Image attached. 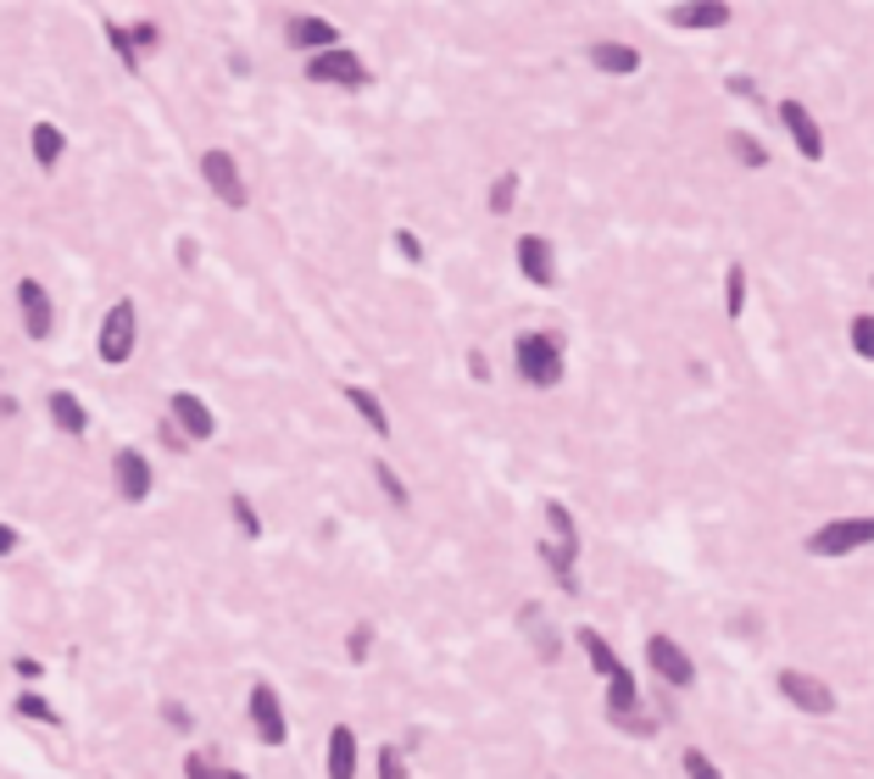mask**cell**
Returning <instances> with one entry per match:
<instances>
[{"instance_id": "cell-1", "label": "cell", "mask_w": 874, "mask_h": 779, "mask_svg": "<svg viewBox=\"0 0 874 779\" xmlns=\"http://www.w3.org/2000/svg\"><path fill=\"white\" fill-rule=\"evenodd\" d=\"M513 367H519L524 384H535V389H557L563 373H569V367H563V340L546 334V328L519 334V340H513Z\"/></svg>"}, {"instance_id": "cell-2", "label": "cell", "mask_w": 874, "mask_h": 779, "mask_svg": "<svg viewBox=\"0 0 874 779\" xmlns=\"http://www.w3.org/2000/svg\"><path fill=\"white\" fill-rule=\"evenodd\" d=\"M134 345H140V306L123 295V301L107 306V317H101V328H96V356H101L107 367H123V362L134 356Z\"/></svg>"}, {"instance_id": "cell-3", "label": "cell", "mask_w": 874, "mask_h": 779, "mask_svg": "<svg viewBox=\"0 0 874 779\" xmlns=\"http://www.w3.org/2000/svg\"><path fill=\"white\" fill-rule=\"evenodd\" d=\"M607 718H613V729H624V735H657V724L641 712V685H635V668L624 662L613 679H607Z\"/></svg>"}, {"instance_id": "cell-4", "label": "cell", "mask_w": 874, "mask_h": 779, "mask_svg": "<svg viewBox=\"0 0 874 779\" xmlns=\"http://www.w3.org/2000/svg\"><path fill=\"white\" fill-rule=\"evenodd\" d=\"M112 490H118V502H129V507H145V502H151L157 468H151V457H145L140 446H118V452H112Z\"/></svg>"}, {"instance_id": "cell-5", "label": "cell", "mask_w": 874, "mask_h": 779, "mask_svg": "<svg viewBox=\"0 0 874 779\" xmlns=\"http://www.w3.org/2000/svg\"><path fill=\"white\" fill-rule=\"evenodd\" d=\"M874 540V518H835V524H818L802 546H807V557H852V552H863Z\"/></svg>"}, {"instance_id": "cell-6", "label": "cell", "mask_w": 874, "mask_h": 779, "mask_svg": "<svg viewBox=\"0 0 874 779\" xmlns=\"http://www.w3.org/2000/svg\"><path fill=\"white\" fill-rule=\"evenodd\" d=\"M641 651H646V668H652L663 685H674V690H691V685H696V662H691V651H685L674 635L652 629Z\"/></svg>"}, {"instance_id": "cell-7", "label": "cell", "mask_w": 874, "mask_h": 779, "mask_svg": "<svg viewBox=\"0 0 874 779\" xmlns=\"http://www.w3.org/2000/svg\"><path fill=\"white\" fill-rule=\"evenodd\" d=\"M245 718H251V729H257L262 746H284V740H290V718H284V701H279V685H273V679H257V685H251Z\"/></svg>"}, {"instance_id": "cell-8", "label": "cell", "mask_w": 874, "mask_h": 779, "mask_svg": "<svg viewBox=\"0 0 874 779\" xmlns=\"http://www.w3.org/2000/svg\"><path fill=\"white\" fill-rule=\"evenodd\" d=\"M168 424H173V435L190 441V446L218 441V413L195 396V389H173V396H168Z\"/></svg>"}, {"instance_id": "cell-9", "label": "cell", "mask_w": 874, "mask_h": 779, "mask_svg": "<svg viewBox=\"0 0 874 779\" xmlns=\"http://www.w3.org/2000/svg\"><path fill=\"white\" fill-rule=\"evenodd\" d=\"M774 685H780V696H785L796 712H807V718H830V712H835V690H830L818 674H807V668H780Z\"/></svg>"}, {"instance_id": "cell-10", "label": "cell", "mask_w": 874, "mask_h": 779, "mask_svg": "<svg viewBox=\"0 0 874 779\" xmlns=\"http://www.w3.org/2000/svg\"><path fill=\"white\" fill-rule=\"evenodd\" d=\"M201 179H207V190L223 201V206H245L251 201V190H245V173H240V162H234V151H223V145H212V151H201Z\"/></svg>"}, {"instance_id": "cell-11", "label": "cell", "mask_w": 874, "mask_h": 779, "mask_svg": "<svg viewBox=\"0 0 874 779\" xmlns=\"http://www.w3.org/2000/svg\"><path fill=\"white\" fill-rule=\"evenodd\" d=\"M307 79H312V84L362 90V84H368V62H362L351 45H334V51H318V57H307Z\"/></svg>"}, {"instance_id": "cell-12", "label": "cell", "mask_w": 874, "mask_h": 779, "mask_svg": "<svg viewBox=\"0 0 874 779\" xmlns=\"http://www.w3.org/2000/svg\"><path fill=\"white\" fill-rule=\"evenodd\" d=\"M12 301H18V317H23V334L29 340H51L57 334V301L40 279H18L12 284Z\"/></svg>"}, {"instance_id": "cell-13", "label": "cell", "mask_w": 874, "mask_h": 779, "mask_svg": "<svg viewBox=\"0 0 874 779\" xmlns=\"http://www.w3.org/2000/svg\"><path fill=\"white\" fill-rule=\"evenodd\" d=\"M356 768H362L356 729H351V724H334L329 740H323V779H356Z\"/></svg>"}, {"instance_id": "cell-14", "label": "cell", "mask_w": 874, "mask_h": 779, "mask_svg": "<svg viewBox=\"0 0 874 779\" xmlns=\"http://www.w3.org/2000/svg\"><path fill=\"white\" fill-rule=\"evenodd\" d=\"M284 45L301 51V57H318V51H334V45H340V29H334L329 18H307V12H301V18L284 23Z\"/></svg>"}, {"instance_id": "cell-15", "label": "cell", "mask_w": 874, "mask_h": 779, "mask_svg": "<svg viewBox=\"0 0 874 779\" xmlns=\"http://www.w3.org/2000/svg\"><path fill=\"white\" fill-rule=\"evenodd\" d=\"M519 273L535 284V290H552L557 284V251L546 234H524L519 240Z\"/></svg>"}, {"instance_id": "cell-16", "label": "cell", "mask_w": 874, "mask_h": 779, "mask_svg": "<svg viewBox=\"0 0 874 779\" xmlns=\"http://www.w3.org/2000/svg\"><path fill=\"white\" fill-rule=\"evenodd\" d=\"M780 123H785L791 145H796L807 162H818V156H824V129L813 123V112H807L802 101H780Z\"/></svg>"}, {"instance_id": "cell-17", "label": "cell", "mask_w": 874, "mask_h": 779, "mask_svg": "<svg viewBox=\"0 0 874 779\" xmlns=\"http://www.w3.org/2000/svg\"><path fill=\"white\" fill-rule=\"evenodd\" d=\"M730 7L724 0H685V7H669V23L674 29H691V34H713V29H730Z\"/></svg>"}, {"instance_id": "cell-18", "label": "cell", "mask_w": 874, "mask_h": 779, "mask_svg": "<svg viewBox=\"0 0 874 779\" xmlns=\"http://www.w3.org/2000/svg\"><path fill=\"white\" fill-rule=\"evenodd\" d=\"M46 413H51L57 435H68V441H84V435H90V407H84V396H73V389H51V396H46Z\"/></svg>"}, {"instance_id": "cell-19", "label": "cell", "mask_w": 874, "mask_h": 779, "mask_svg": "<svg viewBox=\"0 0 874 779\" xmlns=\"http://www.w3.org/2000/svg\"><path fill=\"white\" fill-rule=\"evenodd\" d=\"M591 68L596 73H613V79H630V73H641V51L635 45H624V40H591Z\"/></svg>"}, {"instance_id": "cell-20", "label": "cell", "mask_w": 874, "mask_h": 779, "mask_svg": "<svg viewBox=\"0 0 874 779\" xmlns=\"http://www.w3.org/2000/svg\"><path fill=\"white\" fill-rule=\"evenodd\" d=\"M574 646L585 651V662H591V674H602V679H613V674L624 668V657L613 651V640H607V635H602L596 624H580V629H574Z\"/></svg>"}, {"instance_id": "cell-21", "label": "cell", "mask_w": 874, "mask_h": 779, "mask_svg": "<svg viewBox=\"0 0 874 779\" xmlns=\"http://www.w3.org/2000/svg\"><path fill=\"white\" fill-rule=\"evenodd\" d=\"M29 145H34V168H40V173H57V162L68 156V134H62L51 118H40V123L29 129Z\"/></svg>"}, {"instance_id": "cell-22", "label": "cell", "mask_w": 874, "mask_h": 779, "mask_svg": "<svg viewBox=\"0 0 874 779\" xmlns=\"http://www.w3.org/2000/svg\"><path fill=\"white\" fill-rule=\"evenodd\" d=\"M541 563H546V574L563 585V596H580V552H574V546L541 540Z\"/></svg>"}, {"instance_id": "cell-23", "label": "cell", "mask_w": 874, "mask_h": 779, "mask_svg": "<svg viewBox=\"0 0 874 779\" xmlns=\"http://www.w3.org/2000/svg\"><path fill=\"white\" fill-rule=\"evenodd\" d=\"M345 402H351V413H356V418H362V424H368L379 441L390 435V413H384V402L373 396L368 384H345Z\"/></svg>"}, {"instance_id": "cell-24", "label": "cell", "mask_w": 874, "mask_h": 779, "mask_svg": "<svg viewBox=\"0 0 874 779\" xmlns=\"http://www.w3.org/2000/svg\"><path fill=\"white\" fill-rule=\"evenodd\" d=\"M12 718H29V724H46V729H62L68 718H62V707L57 701H46L40 690H23L18 701H12Z\"/></svg>"}, {"instance_id": "cell-25", "label": "cell", "mask_w": 874, "mask_h": 779, "mask_svg": "<svg viewBox=\"0 0 874 779\" xmlns=\"http://www.w3.org/2000/svg\"><path fill=\"white\" fill-rule=\"evenodd\" d=\"M546 540H557V546H574V552H585V535H580V524H574V513H569V502H546Z\"/></svg>"}, {"instance_id": "cell-26", "label": "cell", "mask_w": 874, "mask_h": 779, "mask_svg": "<svg viewBox=\"0 0 874 779\" xmlns=\"http://www.w3.org/2000/svg\"><path fill=\"white\" fill-rule=\"evenodd\" d=\"M373 479H379V490H384V502H390V507H401V513L412 507V485L390 468V457H373Z\"/></svg>"}, {"instance_id": "cell-27", "label": "cell", "mask_w": 874, "mask_h": 779, "mask_svg": "<svg viewBox=\"0 0 874 779\" xmlns=\"http://www.w3.org/2000/svg\"><path fill=\"white\" fill-rule=\"evenodd\" d=\"M101 34H107V45H112V57L123 62V73H140V51H134V40H129V29L123 23H101Z\"/></svg>"}, {"instance_id": "cell-28", "label": "cell", "mask_w": 874, "mask_h": 779, "mask_svg": "<svg viewBox=\"0 0 874 779\" xmlns=\"http://www.w3.org/2000/svg\"><path fill=\"white\" fill-rule=\"evenodd\" d=\"M229 524L245 535V540H262V513L251 496H229Z\"/></svg>"}, {"instance_id": "cell-29", "label": "cell", "mask_w": 874, "mask_h": 779, "mask_svg": "<svg viewBox=\"0 0 874 779\" xmlns=\"http://www.w3.org/2000/svg\"><path fill=\"white\" fill-rule=\"evenodd\" d=\"M741 312H746V267L730 262V273H724V317L735 323Z\"/></svg>"}, {"instance_id": "cell-30", "label": "cell", "mask_w": 874, "mask_h": 779, "mask_svg": "<svg viewBox=\"0 0 874 779\" xmlns=\"http://www.w3.org/2000/svg\"><path fill=\"white\" fill-rule=\"evenodd\" d=\"M730 156L741 162V168H768V151L757 145V134H746V129H735L730 134Z\"/></svg>"}, {"instance_id": "cell-31", "label": "cell", "mask_w": 874, "mask_h": 779, "mask_svg": "<svg viewBox=\"0 0 874 779\" xmlns=\"http://www.w3.org/2000/svg\"><path fill=\"white\" fill-rule=\"evenodd\" d=\"M368 657H373V624H368V618H356V624L345 629V662H356V668H362Z\"/></svg>"}, {"instance_id": "cell-32", "label": "cell", "mask_w": 874, "mask_h": 779, "mask_svg": "<svg viewBox=\"0 0 874 779\" xmlns=\"http://www.w3.org/2000/svg\"><path fill=\"white\" fill-rule=\"evenodd\" d=\"M373 773H379V779H412V762H406L401 746H379V751H373Z\"/></svg>"}, {"instance_id": "cell-33", "label": "cell", "mask_w": 874, "mask_h": 779, "mask_svg": "<svg viewBox=\"0 0 874 779\" xmlns=\"http://www.w3.org/2000/svg\"><path fill=\"white\" fill-rule=\"evenodd\" d=\"M485 206H491L496 217H508V212L519 206V173H502V179L491 184V195H485Z\"/></svg>"}, {"instance_id": "cell-34", "label": "cell", "mask_w": 874, "mask_h": 779, "mask_svg": "<svg viewBox=\"0 0 874 779\" xmlns=\"http://www.w3.org/2000/svg\"><path fill=\"white\" fill-rule=\"evenodd\" d=\"M680 768H685V779H724V768H719L702 746H685V751H680Z\"/></svg>"}, {"instance_id": "cell-35", "label": "cell", "mask_w": 874, "mask_h": 779, "mask_svg": "<svg viewBox=\"0 0 874 779\" xmlns=\"http://www.w3.org/2000/svg\"><path fill=\"white\" fill-rule=\"evenodd\" d=\"M846 340H852V351L868 362V356H874V312H857L852 328H846Z\"/></svg>"}, {"instance_id": "cell-36", "label": "cell", "mask_w": 874, "mask_h": 779, "mask_svg": "<svg viewBox=\"0 0 874 779\" xmlns=\"http://www.w3.org/2000/svg\"><path fill=\"white\" fill-rule=\"evenodd\" d=\"M157 712H162V724H168L173 735H190V729H195V712H190V707H184L179 696H168V701H162Z\"/></svg>"}, {"instance_id": "cell-37", "label": "cell", "mask_w": 874, "mask_h": 779, "mask_svg": "<svg viewBox=\"0 0 874 779\" xmlns=\"http://www.w3.org/2000/svg\"><path fill=\"white\" fill-rule=\"evenodd\" d=\"M535 657H541V662H557V657H563V635H557L552 624L535 629Z\"/></svg>"}, {"instance_id": "cell-38", "label": "cell", "mask_w": 874, "mask_h": 779, "mask_svg": "<svg viewBox=\"0 0 874 779\" xmlns=\"http://www.w3.org/2000/svg\"><path fill=\"white\" fill-rule=\"evenodd\" d=\"M218 768H223V762H218L212 751H190V757H184V779H218Z\"/></svg>"}, {"instance_id": "cell-39", "label": "cell", "mask_w": 874, "mask_h": 779, "mask_svg": "<svg viewBox=\"0 0 874 779\" xmlns=\"http://www.w3.org/2000/svg\"><path fill=\"white\" fill-rule=\"evenodd\" d=\"M129 40H134V51H140V57H151V51H157V45H162V29H157V23H145V18H140V23H134V29H129Z\"/></svg>"}, {"instance_id": "cell-40", "label": "cell", "mask_w": 874, "mask_h": 779, "mask_svg": "<svg viewBox=\"0 0 874 779\" xmlns=\"http://www.w3.org/2000/svg\"><path fill=\"white\" fill-rule=\"evenodd\" d=\"M724 90H730V95H741V101H763V90H757L746 73H730V79H724Z\"/></svg>"}, {"instance_id": "cell-41", "label": "cell", "mask_w": 874, "mask_h": 779, "mask_svg": "<svg viewBox=\"0 0 874 779\" xmlns=\"http://www.w3.org/2000/svg\"><path fill=\"white\" fill-rule=\"evenodd\" d=\"M395 251H401L406 262H423V240H418L412 229H395Z\"/></svg>"}, {"instance_id": "cell-42", "label": "cell", "mask_w": 874, "mask_h": 779, "mask_svg": "<svg viewBox=\"0 0 874 779\" xmlns=\"http://www.w3.org/2000/svg\"><path fill=\"white\" fill-rule=\"evenodd\" d=\"M12 674L18 679H46V662L40 657H12Z\"/></svg>"}, {"instance_id": "cell-43", "label": "cell", "mask_w": 874, "mask_h": 779, "mask_svg": "<svg viewBox=\"0 0 874 779\" xmlns=\"http://www.w3.org/2000/svg\"><path fill=\"white\" fill-rule=\"evenodd\" d=\"M18 546H23V535H18V524H7V518H0V557H12Z\"/></svg>"}, {"instance_id": "cell-44", "label": "cell", "mask_w": 874, "mask_h": 779, "mask_svg": "<svg viewBox=\"0 0 874 779\" xmlns=\"http://www.w3.org/2000/svg\"><path fill=\"white\" fill-rule=\"evenodd\" d=\"M173 256H179L184 267H195V262H201V245H195V240H179V251H173Z\"/></svg>"}, {"instance_id": "cell-45", "label": "cell", "mask_w": 874, "mask_h": 779, "mask_svg": "<svg viewBox=\"0 0 874 779\" xmlns=\"http://www.w3.org/2000/svg\"><path fill=\"white\" fill-rule=\"evenodd\" d=\"M469 373H474V378H480V384H485V378H491V362H485V351H469Z\"/></svg>"}, {"instance_id": "cell-46", "label": "cell", "mask_w": 874, "mask_h": 779, "mask_svg": "<svg viewBox=\"0 0 874 779\" xmlns=\"http://www.w3.org/2000/svg\"><path fill=\"white\" fill-rule=\"evenodd\" d=\"M23 407H18V396H0V418H18Z\"/></svg>"}, {"instance_id": "cell-47", "label": "cell", "mask_w": 874, "mask_h": 779, "mask_svg": "<svg viewBox=\"0 0 874 779\" xmlns=\"http://www.w3.org/2000/svg\"><path fill=\"white\" fill-rule=\"evenodd\" d=\"M218 779H251L245 768H218Z\"/></svg>"}]
</instances>
